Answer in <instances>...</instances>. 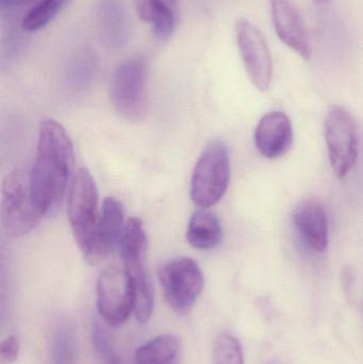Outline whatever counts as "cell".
<instances>
[{
  "label": "cell",
  "instance_id": "9",
  "mask_svg": "<svg viewBox=\"0 0 363 364\" xmlns=\"http://www.w3.org/2000/svg\"><path fill=\"white\" fill-rule=\"evenodd\" d=\"M97 307L109 324H123L134 311V297L131 282L125 269L108 267L97 280Z\"/></svg>",
  "mask_w": 363,
  "mask_h": 364
},
{
  "label": "cell",
  "instance_id": "12",
  "mask_svg": "<svg viewBox=\"0 0 363 364\" xmlns=\"http://www.w3.org/2000/svg\"><path fill=\"white\" fill-rule=\"evenodd\" d=\"M258 151L269 159L285 155L293 143V128L285 113L274 111L262 117L255 132Z\"/></svg>",
  "mask_w": 363,
  "mask_h": 364
},
{
  "label": "cell",
  "instance_id": "11",
  "mask_svg": "<svg viewBox=\"0 0 363 364\" xmlns=\"http://www.w3.org/2000/svg\"><path fill=\"white\" fill-rule=\"evenodd\" d=\"M273 23L283 44L303 59L311 55L310 38L300 11L291 0H270Z\"/></svg>",
  "mask_w": 363,
  "mask_h": 364
},
{
  "label": "cell",
  "instance_id": "16",
  "mask_svg": "<svg viewBox=\"0 0 363 364\" xmlns=\"http://www.w3.org/2000/svg\"><path fill=\"white\" fill-rule=\"evenodd\" d=\"M124 208L114 197H107L102 205L99 220V248L102 259L119 247L124 229Z\"/></svg>",
  "mask_w": 363,
  "mask_h": 364
},
{
  "label": "cell",
  "instance_id": "26",
  "mask_svg": "<svg viewBox=\"0 0 363 364\" xmlns=\"http://www.w3.org/2000/svg\"><path fill=\"white\" fill-rule=\"evenodd\" d=\"M315 1L317 2V4H325V2L330 1V0H315Z\"/></svg>",
  "mask_w": 363,
  "mask_h": 364
},
{
  "label": "cell",
  "instance_id": "10",
  "mask_svg": "<svg viewBox=\"0 0 363 364\" xmlns=\"http://www.w3.org/2000/svg\"><path fill=\"white\" fill-rule=\"evenodd\" d=\"M239 51L247 75L259 91H266L273 78V61L268 43L262 32L247 19L236 23Z\"/></svg>",
  "mask_w": 363,
  "mask_h": 364
},
{
  "label": "cell",
  "instance_id": "25",
  "mask_svg": "<svg viewBox=\"0 0 363 364\" xmlns=\"http://www.w3.org/2000/svg\"><path fill=\"white\" fill-rule=\"evenodd\" d=\"M36 0H1V4L6 6H23L32 4Z\"/></svg>",
  "mask_w": 363,
  "mask_h": 364
},
{
  "label": "cell",
  "instance_id": "19",
  "mask_svg": "<svg viewBox=\"0 0 363 364\" xmlns=\"http://www.w3.org/2000/svg\"><path fill=\"white\" fill-rule=\"evenodd\" d=\"M49 364H77L76 336L72 324L60 318L50 338Z\"/></svg>",
  "mask_w": 363,
  "mask_h": 364
},
{
  "label": "cell",
  "instance_id": "17",
  "mask_svg": "<svg viewBox=\"0 0 363 364\" xmlns=\"http://www.w3.org/2000/svg\"><path fill=\"white\" fill-rule=\"evenodd\" d=\"M187 239L197 250H212L222 240L219 218L209 211L200 210L192 215L188 226Z\"/></svg>",
  "mask_w": 363,
  "mask_h": 364
},
{
  "label": "cell",
  "instance_id": "1",
  "mask_svg": "<svg viewBox=\"0 0 363 364\" xmlns=\"http://www.w3.org/2000/svg\"><path fill=\"white\" fill-rule=\"evenodd\" d=\"M74 166V147L61 124L42 122L38 132L36 161L30 173L32 198L38 211L53 213L58 209Z\"/></svg>",
  "mask_w": 363,
  "mask_h": 364
},
{
  "label": "cell",
  "instance_id": "27",
  "mask_svg": "<svg viewBox=\"0 0 363 364\" xmlns=\"http://www.w3.org/2000/svg\"><path fill=\"white\" fill-rule=\"evenodd\" d=\"M269 364H279L278 363H269Z\"/></svg>",
  "mask_w": 363,
  "mask_h": 364
},
{
  "label": "cell",
  "instance_id": "22",
  "mask_svg": "<svg viewBox=\"0 0 363 364\" xmlns=\"http://www.w3.org/2000/svg\"><path fill=\"white\" fill-rule=\"evenodd\" d=\"M95 72V58L90 51L77 53L68 66V80L74 87H85Z\"/></svg>",
  "mask_w": 363,
  "mask_h": 364
},
{
  "label": "cell",
  "instance_id": "15",
  "mask_svg": "<svg viewBox=\"0 0 363 364\" xmlns=\"http://www.w3.org/2000/svg\"><path fill=\"white\" fill-rule=\"evenodd\" d=\"M98 13L107 42L115 48L124 46L129 38L125 0H100Z\"/></svg>",
  "mask_w": 363,
  "mask_h": 364
},
{
  "label": "cell",
  "instance_id": "23",
  "mask_svg": "<svg viewBox=\"0 0 363 364\" xmlns=\"http://www.w3.org/2000/svg\"><path fill=\"white\" fill-rule=\"evenodd\" d=\"M94 350L104 364H124L104 327L95 323L92 331Z\"/></svg>",
  "mask_w": 363,
  "mask_h": 364
},
{
  "label": "cell",
  "instance_id": "5",
  "mask_svg": "<svg viewBox=\"0 0 363 364\" xmlns=\"http://www.w3.org/2000/svg\"><path fill=\"white\" fill-rule=\"evenodd\" d=\"M230 179L227 146L220 141L211 142L202 151L191 181V198L200 208H209L224 196Z\"/></svg>",
  "mask_w": 363,
  "mask_h": 364
},
{
  "label": "cell",
  "instance_id": "20",
  "mask_svg": "<svg viewBox=\"0 0 363 364\" xmlns=\"http://www.w3.org/2000/svg\"><path fill=\"white\" fill-rule=\"evenodd\" d=\"M70 0H40L32 6L21 21L26 32H36L46 27Z\"/></svg>",
  "mask_w": 363,
  "mask_h": 364
},
{
  "label": "cell",
  "instance_id": "3",
  "mask_svg": "<svg viewBox=\"0 0 363 364\" xmlns=\"http://www.w3.org/2000/svg\"><path fill=\"white\" fill-rule=\"evenodd\" d=\"M147 237L140 218H132L126 223L119 250L123 258L124 269L127 272L134 291L136 318L146 323L151 316L153 305V288L144 267Z\"/></svg>",
  "mask_w": 363,
  "mask_h": 364
},
{
  "label": "cell",
  "instance_id": "14",
  "mask_svg": "<svg viewBox=\"0 0 363 364\" xmlns=\"http://www.w3.org/2000/svg\"><path fill=\"white\" fill-rule=\"evenodd\" d=\"M141 21L148 23L158 38L166 40L176 29L178 0H134Z\"/></svg>",
  "mask_w": 363,
  "mask_h": 364
},
{
  "label": "cell",
  "instance_id": "6",
  "mask_svg": "<svg viewBox=\"0 0 363 364\" xmlns=\"http://www.w3.org/2000/svg\"><path fill=\"white\" fill-rule=\"evenodd\" d=\"M147 66L132 58L117 66L111 82V96L117 112L128 121L142 119L146 113Z\"/></svg>",
  "mask_w": 363,
  "mask_h": 364
},
{
  "label": "cell",
  "instance_id": "24",
  "mask_svg": "<svg viewBox=\"0 0 363 364\" xmlns=\"http://www.w3.org/2000/svg\"><path fill=\"white\" fill-rule=\"evenodd\" d=\"M19 340L15 336H10V337L4 339L0 346V355L4 363H12L16 360L17 356L19 353Z\"/></svg>",
  "mask_w": 363,
  "mask_h": 364
},
{
  "label": "cell",
  "instance_id": "8",
  "mask_svg": "<svg viewBox=\"0 0 363 364\" xmlns=\"http://www.w3.org/2000/svg\"><path fill=\"white\" fill-rule=\"evenodd\" d=\"M325 139L330 164L340 179L347 176L358 156V136L355 121L349 112L335 107L326 117Z\"/></svg>",
  "mask_w": 363,
  "mask_h": 364
},
{
  "label": "cell",
  "instance_id": "21",
  "mask_svg": "<svg viewBox=\"0 0 363 364\" xmlns=\"http://www.w3.org/2000/svg\"><path fill=\"white\" fill-rule=\"evenodd\" d=\"M212 364H244L242 346L236 337L223 333L213 346Z\"/></svg>",
  "mask_w": 363,
  "mask_h": 364
},
{
  "label": "cell",
  "instance_id": "18",
  "mask_svg": "<svg viewBox=\"0 0 363 364\" xmlns=\"http://www.w3.org/2000/svg\"><path fill=\"white\" fill-rule=\"evenodd\" d=\"M180 346L174 336H159L139 348L136 364H178Z\"/></svg>",
  "mask_w": 363,
  "mask_h": 364
},
{
  "label": "cell",
  "instance_id": "13",
  "mask_svg": "<svg viewBox=\"0 0 363 364\" xmlns=\"http://www.w3.org/2000/svg\"><path fill=\"white\" fill-rule=\"evenodd\" d=\"M292 220L304 243L315 252H325L328 245V220L319 201H300L292 214Z\"/></svg>",
  "mask_w": 363,
  "mask_h": 364
},
{
  "label": "cell",
  "instance_id": "4",
  "mask_svg": "<svg viewBox=\"0 0 363 364\" xmlns=\"http://www.w3.org/2000/svg\"><path fill=\"white\" fill-rule=\"evenodd\" d=\"M42 216L32 198L30 174L21 168L11 171L2 182V230L10 237H23L38 226Z\"/></svg>",
  "mask_w": 363,
  "mask_h": 364
},
{
  "label": "cell",
  "instance_id": "7",
  "mask_svg": "<svg viewBox=\"0 0 363 364\" xmlns=\"http://www.w3.org/2000/svg\"><path fill=\"white\" fill-rule=\"evenodd\" d=\"M159 280L166 303L178 314H185L191 310L204 287L200 267L187 257L162 265Z\"/></svg>",
  "mask_w": 363,
  "mask_h": 364
},
{
  "label": "cell",
  "instance_id": "2",
  "mask_svg": "<svg viewBox=\"0 0 363 364\" xmlns=\"http://www.w3.org/2000/svg\"><path fill=\"white\" fill-rule=\"evenodd\" d=\"M67 218L83 257L91 264L102 262L99 248L98 192L95 181L85 168L72 177L67 198Z\"/></svg>",
  "mask_w": 363,
  "mask_h": 364
}]
</instances>
